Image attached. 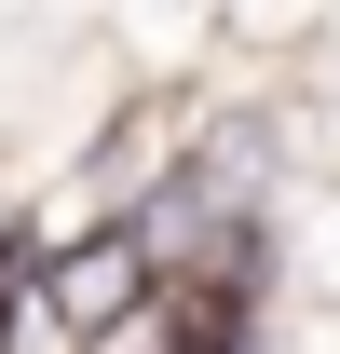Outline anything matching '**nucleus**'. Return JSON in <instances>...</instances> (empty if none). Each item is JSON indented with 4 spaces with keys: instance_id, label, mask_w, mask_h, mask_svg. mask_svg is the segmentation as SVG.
<instances>
[{
    "instance_id": "obj_1",
    "label": "nucleus",
    "mask_w": 340,
    "mask_h": 354,
    "mask_svg": "<svg viewBox=\"0 0 340 354\" xmlns=\"http://www.w3.org/2000/svg\"><path fill=\"white\" fill-rule=\"evenodd\" d=\"M150 300H164V272H150L136 232H55V327H68V354L123 341Z\"/></svg>"
}]
</instances>
